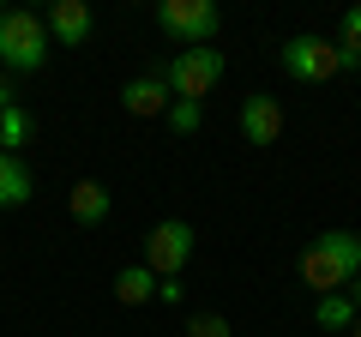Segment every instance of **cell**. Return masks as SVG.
Listing matches in <instances>:
<instances>
[{"mask_svg": "<svg viewBox=\"0 0 361 337\" xmlns=\"http://www.w3.org/2000/svg\"><path fill=\"white\" fill-rule=\"evenodd\" d=\"M301 277H307V289H319V295H343V283L361 277V235L355 229H325L319 241L301 253Z\"/></svg>", "mask_w": 361, "mask_h": 337, "instance_id": "cell-1", "label": "cell"}, {"mask_svg": "<svg viewBox=\"0 0 361 337\" xmlns=\"http://www.w3.org/2000/svg\"><path fill=\"white\" fill-rule=\"evenodd\" d=\"M49 66V25L30 6H0V73H42Z\"/></svg>", "mask_w": 361, "mask_h": 337, "instance_id": "cell-2", "label": "cell"}, {"mask_svg": "<svg viewBox=\"0 0 361 337\" xmlns=\"http://www.w3.org/2000/svg\"><path fill=\"white\" fill-rule=\"evenodd\" d=\"M157 30L175 49H211L223 30V13L211 0H157Z\"/></svg>", "mask_w": 361, "mask_h": 337, "instance_id": "cell-3", "label": "cell"}, {"mask_svg": "<svg viewBox=\"0 0 361 337\" xmlns=\"http://www.w3.org/2000/svg\"><path fill=\"white\" fill-rule=\"evenodd\" d=\"M223 73H229V54L223 49H175V61L163 66L169 91H175L180 103H205V97L223 85Z\"/></svg>", "mask_w": 361, "mask_h": 337, "instance_id": "cell-4", "label": "cell"}, {"mask_svg": "<svg viewBox=\"0 0 361 337\" xmlns=\"http://www.w3.org/2000/svg\"><path fill=\"white\" fill-rule=\"evenodd\" d=\"M187 259H193V223L163 217L151 235H145V253H139V265H151L157 277H180V271H187Z\"/></svg>", "mask_w": 361, "mask_h": 337, "instance_id": "cell-5", "label": "cell"}, {"mask_svg": "<svg viewBox=\"0 0 361 337\" xmlns=\"http://www.w3.org/2000/svg\"><path fill=\"white\" fill-rule=\"evenodd\" d=\"M283 73L301 78V85H325V78H337V42L313 37V30L289 37L283 42Z\"/></svg>", "mask_w": 361, "mask_h": 337, "instance_id": "cell-6", "label": "cell"}, {"mask_svg": "<svg viewBox=\"0 0 361 337\" xmlns=\"http://www.w3.org/2000/svg\"><path fill=\"white\" fill-rule=\"evenodd\" d=\"M169 103H175V91H169L163 66H151V73L127 78V91H121V109H127V115H139V121H157V115H169Z\"/></svg>", "mask_w": 361, "mask_h": 337, "instance_id": "cell-7", "label": "cell"}, {"mask_svg": "<svg viewBox=\"0 0 361 337\" xmlns=\"http://www.w3.org/2000/svg\"><path fill=\"white\" fill-rule=\"evenodd\" d=\"M241 139L247 145H277V133H283V103L277 97H265V91H253V97H241Z\"/></svg>", "mask_w": 361, "mask_h": 337, "instance_id": "cell-8", "label": "cell"}, {"mask_svg": "<svg viewBox=\"0 0 361 337\" xmlns=\"http://www.w3.org/2000/svg\"><path fill=\"white\" fill-rule=\"evenodd\" d=\"M42 25H49V42H61V49H85V37L97 30V18H90L85 0H54L49 13H42Z\"/></svg>", "mask_w": 361, "mask_h": 337, "instance_id": "cell-9", "label": "cell"}, {"mask_svg": "<svg viewBox=\"0 0 361 337\" xmlns=\"http://www.w3.org/2000/svg\"><path fill=\"white\" fill-rule=\"evenodd\" d=\"M66 211H73V223H85V229H97V223H109V211H115V199H109L103 181H78L73 193H66Z\"/></svg>", "mask_w": 361, "mask_h": 337, "instance_id": "cell-10", "label": "cell"}, {"mask_svg": "<svg viewBox=\"0 0 361 337\" xmlns=\"http://www.w3.org/2000/svg\"><path fill=\"white\" fill-rule=\"evenodd\" d=\"M30 193H37L30 163H25V157H13V151H0V211H18Z\"/></svg>", "mask_w": 361, "mask_h": 337, "instance_id": "cell-11", "label": "cell"}, {"mask_svg": "<svg viewBox=\"0 0 361 337\" xmlns=\"http://www.w3.org/2000/svg\"><path fill=\"white\" fill-rule=\"evenodd\" d=\"M355 319H361V307L349 295H319V301H313V325H319L325 337H349Z\"/></svg>", "mask_w": 361, "mask_h": 337, "instance_id": "cell-12", "label": "cell"}, {"mask_svg": "<svg viewBox=\"0 0 361 337\" xmlns=\"http://www.w3.org/2000/svg\"><path fill=\"white\" fill-rule=\"evenodd\" d=\"M115 301H121V307H145V301H157V271H151V265H127V271L115 277Z\"/></svg>", "mask_w": 361, "mask_h": 337, "instance_id": "cell-13", "label": "cell"}, {"mask_svg": "<svg viewBox=\"0 0 361 337\" xmlns=\"http://www.w3.org/2000/svg\"><path fill=\"white\" fill-rule=\"evenodd\" d=\"M337 73H361V6L337 18Z\"/></svg>", "mask_w": 361, "mask_h": 337, "instance_id": "cell-14", "label": "cell"}, {"mask_svg": "<svg viewBox=\"0 0 361 337\" xmlns=\"http://www.w3.org/2000/svg\"><path fill=\"white\" fill-rule=\"evenodd\" d=\"M30 133H37L30 109H25V103H18V109H6V115H0V151H13V157H18V145H25Z\"/></svg>", "mask_w": 361, "mask_h": 337, "instance_id": "cell-15", "label": "cell"}, {"mask_svg": "<svg viewBox=\"0 0 361 337\" xmlns=\"http://www.w3.org/2000/svg\"><path fill=\"white\" fill-rule=\"evenodd\" d=\"M163 121H169V127L180 133V139H193V133L205 127V103H180V97H175V103H169V115H163Z\"/></svg>", "mask_w": 361, "mask_h": 337, "instance_id": "cell-16", "label": "cell"}, {"mask_svg": "<svg viewBox=\"0 0 361 337\" xmlns=\"http://www.w3.org/2000/svg\"><path fill=\"white\" fill-rule=\"evenodd\" d=\"M187 337H229V319L223 313H193L187 319Z\"/></svg>", "mask_w": 361, "mask_h": 337, "instance_id": "cell-17", "label": "cell"}, {"mask_svg": "<svg viewBox=\"0 0 361 337\" xmlns=\"http://www.w3.org/2000/svg\"><path fill=\"white\" fill-rule=\"evenodd\" d=\"M180 295H187L180 277H157V301H163V307H180Z\"/></svg>", "mask_w": 361, "mask_h": 337, "instance_id": "cell-18", "label": "cell"}, {"mask_svg": "<svg viewBox=\"0 0 361 337\" xmlns=\"http://www.w3.org/2000/svg\"><path fill=\"white\" fill-rule=\"evenodd\" d=\"M6 109H18V85H13V73H0V115Z\"/></svg>", "mask_w": 361, "mask_h": 337, "instance_id": "cell-19", "label": "cell"}, {"mask_svg": "<svg viewBox=\"0 0 361 337\" xmlns=\"http://www.w3.org/2000/svg\"><path fill=\"white\" fill-rule=\"evenodd\" d=\"M343 295H349V301H355V307H361V277H355V283H349V289H343Z\"/></svg>", "mask_w": 361, "mask_h": 337, "instance_id": "cell-20", "label": "cell"}, {"mask_svg": "<svg viewBox=\"0 0 361 337\" xmlns=\"http://www.w3.org/2000/svg\"><path fill=\"white\" fill-rule=\"evenodd\" d=\"M349 337H361V319H355V331H349Z\"/></svg>", "mask_w": 361, "mask_h": 337, "instance_id": "cell-21", "label": "cell"}]
</instances>
